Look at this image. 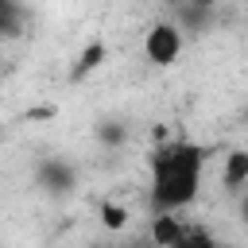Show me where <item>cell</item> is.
Segmentation results:
<instances>
[{"instance_id":"6da1fadb","label":"cell","mask_w":248,"mask_h":248,"mask_svg":"<svg viewBox=\"0 0 248 248\" xmlns=\"http://www.w3.org/2000/svg\"><path fill=\"white\" fill-rule=\"evenodd\" d=\"M202 151L194 143H167L151 155L155 170V205L159 209H178L194 202L198 182H202Z\"/></svg>"},{"instance_id":"3957f363","label":"cell","mask_w":248,"mask_h":248,"mask_svg":"<svg viewBox=\"0 0 248 248\" xmlns=\"http://www.w3.org/2000/svg\"><path fill=\"white\" fill-rule=\"evenodd\" d=\"M182 221L178 217H170V213H159L155 217V225H151V240L159 244V248H174L178 240H182Z\"/></svg>"},{"instance_id":"9c48e42d","label":"cell","mask_w":248,"mask_h":248,"mask_svg":"<svg viewBox=\"0 0 248 248\" xmlns=\"http://www.w3.org/2000/svg\"><path fill=\"white\" fill-rule=\"evenodd\" d=\"M101 140H105V143H120V140H124V124H105V128H101Z\"/></svg>"},{"instance_id":"8992f818","label":"cell","mask_w":248,"mask_h":248,"mask_svg":"<svg viewBox=\"0 0 248 248\" xmlns=\"http://www.w3.org/2000/svg\"><path fill=\"white\" fill-rule=\"evenodd\" d=\"M244 178H248V155H244V151H229V163H225V186L236 190Z\"/></svg>"},{"instance_id":"7a4b0ae2","label":"cell","mask_w":248,"mask_h":248,"mask_svg":"<svg viewBox=\"0 0 248 248\" xmlns=\"http://www.w3.org/2000/svg\"><path fill=\"white\" fill-rule=\"evenodd\" d=\"M143 50H147V58H151L155 66H170V62L178 58V50H182V35H178V27H170V23H155V27L147 31V39H143Z\"/></svg>"},{"instance_id":"52a82bcc","label":"cell","mask_w":248,"mask_h":248,"mask_svg":"<svg viewBox=\"0 0 248 248\" xmlns=\"http://www.w3.org/2000/svg\"><path fill=\"white\" fill-rule=\"evenodd\" d=\"M174 248H217V244H213V236H209V232H202V229H186V232H182V240H178Z\"/></svg>"},{"instance_id":"ba28073f","label":"cell","mask_w":248,"mask_h":248,"mask_svg":"<svg viewBox=\"0 0 248 248\" xmlns=\"http://www.w3.org/2000/svg\"><path fill=\"white\" fill-rule=\"evenodd\" d=\"M101 221H105V229H124V221H128V209H124V205H112V202H105V209H101Z\"/></svg>"},{"instance_id":"277c9868","label":"cell","mask_w":248,"mask_h":248,"mask_svg":"<svg viewBox=\"0 0 248 248\" xmlns=\"http://www.w3.org/2000/svg\"><path fill=\"white\" fill-rule=\"evenodd\" d=\"M39 182H43L46 190L58 194V190H70V186H74V170L62 167V163H46V167L39 170Z\"/></svg>"},{"instance_id":"5b68a950","label":"cell","mask_w":248,"mask_h":248,"mask_svg":"<svg viewBox=\"0 0 248 248\" xmlns=\"http://www.w3.org/2000/svg\"><path fill=\"white\" fill-rule=\"evenodd\" d=\"M101 58H105V43H89V46L81 50V58H78V66H74V74H70V78H74V81H81L89 70H97V66H101Z\"/></svg>"}]
</instances>
